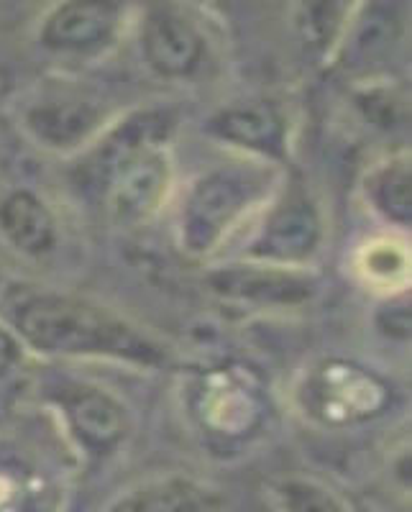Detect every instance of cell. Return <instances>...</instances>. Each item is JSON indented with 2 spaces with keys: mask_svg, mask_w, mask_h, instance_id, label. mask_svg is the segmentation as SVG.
<instances>
[{
  "mask_svg": "<svg viewBox=\"0 0 412 512\" xmlns=\"http://www.w3.org/2000/svg\"><path fill=\"white\" fill-rule=\"evenodd\" d=\"M0 313L24 349L36 354L116 361L136 369H157L167 361V346L159 338L88 297L16 287L3 297Z\"/></svg>",
  "mask_w": 412,
  "mask_h": 512,
  "instance_id": "6da1fadb",
  "label": "cell"
},
{
  "mask_svg": "<svg viewBox=\"0 0 412 512\" xmlns=\"http://www.w3.org/2000/svg\"><path fill=\"white\" fill-rule=\"evenodd\" d=\"M175 123L164 108L131 113L108 131L103 128L82 162L80 185L93 190L121 226L149 221L167 200L172 185L167 141Z\"/></svg>",
  "mask_w": 412,
  "mask_h": 512,
  "instance_id": "7a4b0ae2",
  "label": "cell"
},
{
  "mask_svg": "<svg viewBox=\"0 0 412 512\" xmlns=\"http://www.w3.org/2000/svg\"><path fill=\"white\" fill-rule=\"evenodd\" d=\"M274 162L244 154L192 177L177 205V241L195 259L213 256L267 205L279 187Z\"/></svg>",
  "mask_w": 412,
  "mask_h": 512,
  "instance_id": "3957f363",
  "label": "cell"
},
{
  "mask_svg": "<svg viewBox=\"0 0 412 512\" xmlns=\"http://www.w3.org/2000/svg\"><path fill=\"white\" fill-rule=\"evenodd\" d=\"M292 400L302 418L320 428H351L384 413L389 387L359 364L323 359L300 374Z\"/></svg>",
  "mask_w": 412,
  "mask_h": 512,
  "instance_id": "277c9868",
  "label": "cell"
},
{
  "mask_svg": "<svg viewBox=\"0 0 412 512\" xmlns=\"http://www.w3.org/2000/svg\"><path fill=\"white\" fill-rule=\"evenodd\" d=\"M131 21L126 0H57L36 26V44L67 62H93L118 47Z\"/></svg>",
  "mask_w": 412,
  "mask_h": 512,
  "instance_id": "5b68a950",
  "label": "cell"
},
{
  "mask_svg": "<svg viewBox=\"0 0 412 512\" xmlns=\"http://www.w3.org/2000/svg\"><path fill=\"white\" fill-rule=\"evenodd\" d=\"M256 216L259 223L241 254L251 262L305 267L323 241L318 205L300 185L287 187L279 182L272 198Z\"/></svg>",
  "mask_w": 412,
  "mask_h": 512,
  "instance_id": "8992f818",
  "label": "cell"
},
{
  "mask_svg": "<svg viewBox=\"0 0 412 512\" xmlns=\"http://www.w3.org/2000/svg\"><path fill=\"white\" fill-rule=\"evenodd\" d=\"M139 54L154 77L185 82L203 70L208 34L182 0H146L139 18Z\"/></svg>",
  "mask_w": 412,
  "mask_h": 512,
  "instance_id": "52a82bcc",
  "label": "cell"
},
{
  "mask_svg": "<svg viewBox=\"0 0 412 512\" xmlns=\"http://www.w3.org/2000/svg\"><path fill=\"white\" fill-rule=\"evenodd\" d=\"M52 400L75 446L90 459H108L126 443L131 431L126 405L98 384L64 382Z\"/></svg>",
  "mask_w": 412,
  "mask_h": 512,
  "instance_id": "ba28073f",
  "label": "cell"
},
{
  "mask_svg": "<svg viewBox=\"0 0 412 512\" xmlns=\"http://www.w3.org/2000/svg\"><path fill=\"white\" fill-rule=\"evenodd\" d=\"M192 415L200 428L218 438H246L264 420L262 392L249 374L238 369H213L192 392Z\"/></svg>",
  "mask_w": 412,
  "mask_h": 512,
  "instance_id": "9c48e42d",
  "label": "cell"
},
{
  "mask_svg": "<svg viewBox=\"0 0 412 512\" xmlns=\"http://www.w3.org/2000/svg\"><path fill=\"white\" fill-rule=\"evenodd\" d=\"M210 287L226 300L262 305V308H295L308 303L315 292V280L302 267L246 262L215 269Z\"/></svg>",
  "mask_w": 412,
  "mask_h": 512,
  "instance_id": "30bf717a",
  "label": "cell"
},
{
  "mask_svg": "<svg viewBox=\"0 0 412 512\" xmlns=\"http://www.w3.org/2000/svg\"><path fill=\"white\" fill-rule=\"evenodd\" d=\"M407 18V0H361L333 59H346V70L369 75L405 44Z\"/></svg>",
  "mask_w": 412,
  "mask_h": 512,
  "instance_id": "8fae6325",
  "label": "cell"
},
{
  "mask_svg": "<svg viewBox=\"0 0 412 512\" xmlns=\"http://www.w3.org/2000/svg\"><path fill=\"white\" fill-rule=\"evenodd\" d=\"M24 126L41 146L70 152L90 144L103 131L105 113L82 98H49L31 105Z\"/></svg>",
  "mask_w": 412,
  "mask_h": 512,
  "instance_id": "7c38bea8",
  "label": "cell"
},
{
  "mask_svg": "<svg viewBox=\"0 0 412 512\" xmlns=\"http://www.w3.org/2000/svg\"><path fill=\"white\" fill-rule=\"evenodd\" d=\"M213 134L228 144L238 146L249 157L274 159L285 149V126L269 103H244L223 108L210 121Z\"/></svg>",
  "mask_w": 412,
  "mask_h": 512,
  "instance_id": "4fadbf2b",
  "label": "cell"
},
{
  "mask_svg": "<svg viewBox=\"0 0 412 512\" xmlns=\"http://www.w3.org/2000/svg\"><path fill=\"white\" fill-rule=\"evenodd\" d=\"M226 497L210 484L192 477H159L131 487L126 495L113 500L111 510H221Z\"/></svg>",
  "mask_w": 412,
  "mask_h": 512,
  "instance_id": "5bb4252c",
  "label": "cell"
},
{
  "mask_svg": "<svg viewBox=\"0 0 412 512\" xmlns=\"http://www.w3.org/2000/svg\"><path fill=\"white\" fill-rule=\"evenodd\" d=\"M0 233L26 256H44L57 246V221L52 210L29 190L11 192L0 203Z\"/></svg>",
  "mask_w": 412,
  "mask_h": 512,
  "instance_id": "9a60e30c",
  "label": "cell"
},
{
  "mask_svg": "<svg viewBox=\"0 0 412 512\" xmlns=\"http://www.w3.org/2000/svg\"><path fill=\"white\" fill-rule=\"evenodd\" d=\"M361 0H295V29L305 52L333 59Z\"/></svg>",
  "mask_w": 412,
  "mask_h": 512,
  "instance_id": "2e32d148",
  "label": "cell"
},
{
  "mask_svg": "<svg viewBox=\"0 0 412 512\" xmlns=\"http://www.w3.org/2000/svg\"><path fill=\"white\" fill-rule=\"evenodd\" d=\"M354 269L369 290L384 297L405 295L410 282V251L405 236L382 233L366 239L356 251Z\"/></svg>",
  "mask_w": 412,
  "mask_h": 512,
  "instance_id": "e0dca14e",
  "label": "cell"
},
{
  "mask_svg": "<svg viewBox=\"0 0 412 512\" xmlns=\"http://www.w3.org/2000/svg\"><path fill=\"white\" fill-rule=\"evenodd\" d=\"M364 200L382 221L405 231L410 226V157L389 154L364 177Z\"/></svg>",
  "mask_w": 412,
  "mask_h": 512,
  "instance_id": "ac0fdd59",
  "label": "cell"
},
{
  "mask_svg": "<svg viewBox=\"0 0 412 512\" xmlns=\"http://www.w3.org/2000/svg\"><path fill=\"white\" fill-rule=\"evenodd\" d=\"M269 505L277 510H346L349 502L313 479H277L269 484Z\"/></svg>",
  "mask_w": 412,
  "mask_h": 512,
  "instance_id": "d6986e66",
  "label": "cell"
},
{
  "mask_svg": "<svg viewBox=\"0 0 412 512\" xmlns=\"http://www.w3.org/2000/svg\"><path fill=\"white\" fill-rule=\"evenodd\" d=\"M21 356H24V344L11 328L0 323V379L8 377L21 364Z\"/></svg>",
  "mask_w": 412,
  "mask_h": 512,
  "instance_id": "ffe728a7",
  "label": "cell"
}]
</instances>
